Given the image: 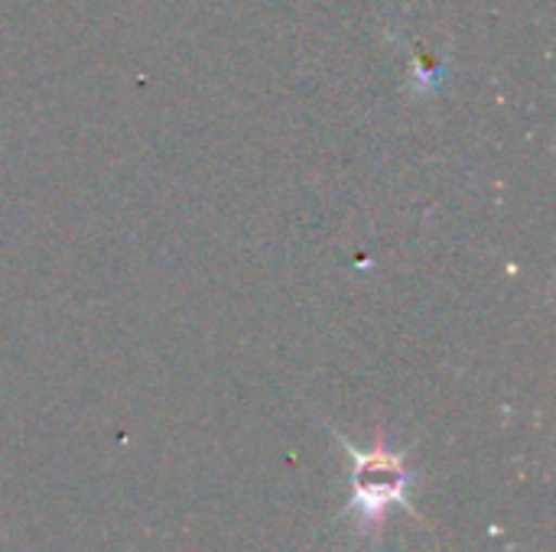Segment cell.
<instances>
[{"label":"cell","instance_id":"obj_1","mask_svg":"<svg viewBox=\"0 0 556 552\" xmlns=\"http://www.w3.org/2000/svg\"><path fill=\"white\" fill-rule=\"evenodd\" d=\"M355 501L365 508V517L375 521L384 514L388 504L404 498V468L401 459L391 452H355Z\"/></svg>","mask_w":556,"mask_h":552}]
</instances>
